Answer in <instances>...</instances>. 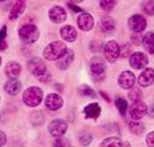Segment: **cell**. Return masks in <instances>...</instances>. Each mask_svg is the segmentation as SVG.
Here are the masks:
<instances>
[{
  "instance_id": "4",
  "label": "cell",
  "mask_w": 154,
  "mask_h": 147,
  "mask_svg": "<svg viewBox=\"0 0 154 147\" xmlns=\"http://www.w3.org/2000/svg\"><path fill=\"white\" fill-rule=\"evenodd\" d=\"M103 54H105L106 60L110 63H113L121 55V48H120V46L116 41L110 40L103 46Z\"/></svg>"
},
{
  "instance_id": "7",
  "label": "cell",
  "mask_w": 154,
  "mask_h": 147,
  "mask_svg": "<svg viewBox=\"0 0 154 147\" xmlns=\"http://www.w3.org/2000/svg\"><path fill=\"white\" fill-rule=\"evenodd\" d=\"M129 114L132 120H140L141 117L147 114V106L146 103H143L141 100L139 101H134V103L129 108Z\"/></svg>"
},
{
  "instance_id": "27",
  "label": "cell",
  "mask_w": 154,
  "mask_h": 147,
  "mask_svg": "<svg viewBox=\"0 0 154 147\" xmlns=\"http://www.w3.org/2000/svg\"><path fill=\"white\" fill-rule=\"evenodd\" d=\"M141 8L147 15H154V0H144L141 2Z\"/></svg>"
},
{
  "instance_id": "24",
  "label": "cell",
  "mask_w": 154,
  "mask_h": 147,
  "mask_svg": "<svg viewBox=\"0 0 154 147\" xmlns=\"http://www.w3.org/2000/svg\"><path fill=\"white\" fill-rule=\"evenodd\" d=\"M129 129H130V131H131L132 133L140 134L144 132L145 127H144V124H141L140 122H137V120H135V121L129 123Z\"/></svg>"
},
{
  "instance_id": "41",
  "label": "cell",
  "mask_w": 154,
  "mask_h": 147,
  "mask_svg": "<svg viewBox=\"0 0 154 147\" xmlns=\"http://www.w3.org/2000/svg\"><path fill=\"white\" fill-rule=\"evenodd\" d=\"M0 1H5V0H0Z\"/></svg>"
},
{
  "instance_id": "9",
  "label": "cell",
  "mask_w": 154,
  "mask_h": 147,
  "mask_svg": "<svg viewBox=\"0 0 154 147\" xmlns=\"http://www.w3.org/2000/svg\"><path fill=\"white\" fill-rule=\"evenodd\" d=\"M129 28L135 32H141L146 29V20L144 19V16L141 15H132L130 19H129Z\"/></svg>"
},
{
  "instance_id": "6",
  "label": "cell",
  "mask_w": 154,
  "mask_h": 147,
  "mask_svg": "<svg viewBox=\"0 0 154 147\" xmlns=\"http://www.w3.org/2000/svg\"><path fill=\"white\" fill-rule=\"evenodd\" d=\"M28 68H29V70L32 72V75L36 77H40L45 76L46 74V66L44 63V61L43 60H40L38 58H33L31 59L29 62H28Z\"/></svg>"
},
{
  "instance_id": "16",
  "label": "cell",
  "mask_w": 154,
  "mask_h": 147,
  "mask_svg": "<svg viewBox=\"0 0 154 147\" xmlns=\"http://www.w3.org/2000/svg\"><path fill=\"white\" fill-rule=\"evenodd\" d=\"M22 90V83L17 78H9L5 84V91L9 96H17Z\"/></svg>"
},
{
  "instance_id": "19",
  "label": "cell",
  "mask_w": 154,
  "mask_h": 147,
  "mask_svg": "<svg viewBox=\"0 0 154 147\" xmlns=\"http://www.w3.org/2000/svg\"><path fill=\"white\" fill-rule=\"evenodd\" d=\"M100 113H101V107L97 103H90L84 108V114L86 116V118L96 120L100 116Z\"/></svg>"
},
{
  "instance_id": "22",
  "label": "cell",
  "mask_w": 154,
  "mask_h": 147,
  "mask_svg": "<svg viewBox=\"0 0 154 147\" xmlns=\"http://www.w3.org/2000/svg\"><path fill=\"white\" fill-rule=\"evenodd\" d=\"M143 46L149 54H154V32H147L144 36Z\"/></svg>"
},
{
  "instance_id": "29",
  "label": "cell",
  "mask_w": 154,
  "mask_h": 147,
  "mask_svg": "<svg viewBox=\"0 0 154 147\" xmlns=\"http://www.w3.org/2000/svg\"><path fill=\"white\" fill-rule=\"evenodd\" d=\"M129 98L132 101H139L143 98V93L138 87H131L130 92H129Z\"/></svg>"
},
{
  "instance_id": "30",
  "label": "cell",
  "mask_w": 154,
  "mask_h": 147,
  "mask_svg": "<svg viewBox=\"0 0 154 147\" xmlns=\"http://www.w3.org/2000/svg\"><path fill=\"white\" fill-rule=\"evenodd\" d=\"M99 4L103 11L109 12L116 6V0H99Z\"/></svg>"
},
{
  "instance_id": "33",
  "label": "cell",
  "mask_w": 154,
  "mask_h": 147,
  "mask_svg": "<svg viewBox=\"0 0 154 147\" xmlns=\"http://www.w3.org/2000/svg\"><path fill=\"white\" fill-rule=\"evenodd\" d=\"M143 38H144V36H141L140 32H135V33H132V36H131V40H132V43L135 45L143 44Z\"/></svg>"
},
{
  "instance_id": "14",
  "label": "cell",
  "mask_w": 154,
  "mask_h": 147,
  "mask_svg": "<svg viewBox=\"0 0 154 147\" xmlns=\"http://www.w3.org/2000/svg\"><path fill=\"white\" fill-rule=\"evenodd\" d=\"M77 24L79 26V29L82 31H90L91 29L93 28L94 24V20L92 17V15L89 13H82L78 16L77 20Z\"/></svg>"
},
{
  "instance_id": "12",
  "label": "cell",
  "mask_w": 154,
  "mask_h": 147,
  "mask_svg": "<svg viewBox=\"0 0 154 147\" xmlns=\"http://www.w3.org/2000/svg\"><path fill=\"white\" fill-rule=\"evenodd\" d=\"M63 105V99L61 98V96H59L57 93H51L46 96L45 99V106L47 109L50 110H58L62 107Z\"/></svg>"
},
{
  "instance_id": "35",
  "label": "cell",
  "mask_w": 154,
  "mask_h": 147,
  "mask_svg": "<svg viewBox=\"0 0 154 147\" xmlns=\"http://www.w3.org/2000/svg\"><path fill=\"white\" fill-rule=\"evenodd\" d=\"M7 141V138H6V133L5 132H2V131H0V146H2V145H5Z\"/></svg>"
},
{
  "instance_id": "15",
  "label": "cell",
  "mask_w": 154,
  "mask_h": 147,
  "mask_svg": "<svg viewBox=\"0 0 154 147\" xmlns=\"http://www.w3.org/2000/svg\"><path fill=\"white\" fill-rule=\"evenodd\" d=\"M154 83V70L152 68H146L144 69V71L139 75L138 78V84L140 86L147 87L149 85H152Z\"/></svg>"
},
{
  "instance_id": "23",
  "label": "cell",
  "mask_w": 154,
  "mask_h": 147,
  "mask_svg": "<svg viewBox=\"0 0 154 147\" xmlns=\"http://www.w3.org/2000/svg\"><path fill=\"white\" fill-rule=\"evenodd\" d=\"M100 26H101L103 31L112 32L114 31V29H115V21L110 16H103L101 19V22H100Z\"/></svg>"
},
{
  "instance_id": "28",
  "label": "cell",
  "mask_w": 154,
  "mask_h": 147,
  "mask_svg": "<svg viewBox=\"0 0 154 147\" xmlns=\"http://www.w3.org/2000/svg\"><path fill=\"white\" fill-rule=\"evenodd\" d=\"M78 139H79V142L82 145H89L92 141V134L89 131L84 130V131H82L81 133L78 134Z\"/></svg>"
},
{
  "instance_id": "10",
  "label": "cell",
  "mask_w": 154,
  "mask_h": 147,
  "mask_svg": "<svg viewBox=\"0 0 154 147\" xmlns=\"http://www.w3.org/2000/svg\"><path fill=\"white\" fill-rule=\"evenodd\" d=\"M119 85L124 90H129L134 87L136 83V77L135 74H132L131 71H123L122 74L119 76Z\"/></svg>"
},
{
  "instance_id": "32",
  "label": "cell",
  "mask_w": 154,
  "mask_h": 147,
  "mask_svg": "<svg viewBox=\"0 0 154 147\" xmlns=\"http://www.w3.org/2000/svg\"><path fill=\"white\" fill-rule=\"evenodd\" d=\"M6 35H7V28L6 26H2V29L0 30V51L5 50L7 47Z\"/></svg>"
},
{
  "instance_id": "25",
  "label": "cell",
  "mask_w": 154,
  "mask_h": 147,
  "mask_svg": "<svg viewBox=\"0 0 154 147\" xmlns=\"http://www.w3.org/2000/svg\"><path fill=\"white\" fill-rule=\"evenodd\" d=\"M123 145H128V144L123 142L120 138L116 137H109L101 142V146H123Z\"/></svg>"
},
{
  "instance_id": "21",
  "label": "cell",
  "mask_w": 154,
  "mask_h": 147,
  "mask_svg": "<svg viewBox=\"0 0 154 147\" xmlns=\"http://www.w3.org/2000/svg\"><path fill=\"white\" fill-rule=\"evenodd\" d=\"M72 60H74V51L68 50V51L66 52V54H64L63 57L58 60L57 67H58L59 69H61V70H64V69H67L70 66Z\"/></svg>"
},
{
  "instance_id": "39",
  "label": "cell",
  "mask_w": 154,
  "mask_h": 147,
  "mask_svg": "<svg viewBox=\"0 0 154 147\" xmlns=\"http://www.w3.org/2000/svg\"><path fill=\"white\" fill-rule=\"evenodd\" d=\"M72 4H78V2H82L83 0H70Z\"/></svg>"
},
{
  "instance_id": "38",
  "label": "cell",
  "mask_w": 154,
  "mask_h": 147,
  "mask_svg": "<svg viewBox=\"0 0 154 147\" xmlns=\"http://www.w3.org/2000/svg\"><path fill=\"white\" fill-rule=\"evenodd\" d=\"M129 51H130V48H129V46H127V45H125V47H124V51H123V53H122V57H123V58H125V57H127L125 54H128Z\"/></svg>"
},
{
  "instance_id": "40",
  "label": "cell",
  "mask_w": 154,
  "mask_h": 147,
  "mask_svg": "<svg viewBox=\"0 0 154 147\" xmlns=\"http://www.w3.org/2000/svg\"><path fill=\"white\" fill-rule=\"evenodd\" d=\"M0 64H1V58H0Z\"/></svg>"
},
{
  "instance_id": "20",
  "label": "cell",
  "mask_w": 154,
  "mask_h": 147,
  "mask_svg": "<svg viewBox=\"0 0 154 147\" xmlns=\"http://www.w3.org/2000/svg\"><path fill=\"white\" fill-rule=\"evenodd\" d=\"M26 0H16L15 5L13 6L12 11L9 12V20H16L22 15V13L26 9Z\"/></svg>"
},
{
  "instance_id": "26",
  "label": "cell",
  "mask_w": 154,
  "mask_h": 147,
  "mask_svg": "<svg viewBox=\"0 0 154 147\" xmlns=\"http://www.w3.org/2000/svg\"><path fill=\"white\" fill-rule=\"evenodd\" d=\"M115 106L117 110L120 112V114L121 115H125V113H127V108H128V103L123 99V98H116L115 100Z\"/></svg>"
},
{
  "instance_id": "8",
  "label": "cell",
  "mask_w": 154,
  "mask_h": 147,
  "mask_svg": "<svg viewBox=\"0 0 154 147\" xmlns=\"http://www.w3.org/2000/svg\"><path fill=\"white\" fill-rule=\"evenodd\" d=\"M148 63V58L141 52H135L130 57V66L134 69H143Z\"/></svg>"
},
{
  "instance_id": "18",
  "label": "cell",
  "mask_w": 154,
  "mask_h": 147,
  "mask_svg": "<svg viewBox=\"0 0 154 147\" xmlns=\"http://www.w3.org/2000/svg\"><path fill=\"white\" fill-rule=\"evenodd\" d=\"M61 37L63 40L68 41V43H72L77 39V32L75 28L71 26H64L61 28Z\"/></svg>"
},
{
  "instance_id": "11",
  "label": "cell",
  "mask_w": 154,
  "mask_h": 147,
  "mask_svg": "<svg viewBox=\"0 0 154 147\" xmlns=\"http://www.w3.org/2000/svg\"><path fill=\"white\" fill-rule=\"evenodd\" d=\"M48 17L52 22L54 23H62L67 19V13H66V9L62 8L61 6H54L52 7L48 12Z\"/></svg>"
},
{
  "instance_id": "5",
  "label": "cell",
  "mask_w": 154,
  "mask_h": 147,
  "mask_svg": "<svg viewBox=\"0 0 154 147\" xmlns=\"http://www.w3.org/2000/svg\"><path fill=\"white\" fill-rule=\"evenodd\" d=\"M68 130V123L63 120H54L48 125L50 134L54 138H61Z\"/></svg>"
},
{
  "instance_id": "31",
  "label": "cell",
  "mask_w": 154,
  "mask_h": 147,
  "mask_svg": "<svg viewBox=\"0 0 154 147\" xmlns=\"http://www.w3.org/2000/svg\"><path fill=\"white\" fill-rule=\"evenodd\" d=\"M78 93L84 96H96V92L91 89L90 86H88V85H82L78 89Z\"/></svg>"
},
{
  "instance_id": "1",
  "label": "cell",
  "mask_w": 154,
  "mask_h": 147,
  "mask_svg": "<svg viewBox=\"0 0 154 147\" xmlns=\"http://www.w3.org/2000/svg\"><path fill=\"white\" fill-rule=\"evenodd\" d=\"M67 51H68V48H67L64 43L53 41L45 47V50L43 52V55L48 61H57L60 58H62Z\"/></svg>"
},
{
  "instance_id": "13",
  "label": "cell",
  "mask_w": 154,
  "mask_h": 147,
  "mask_svg": "<svg viewBox=\"0 0 154 147\" xmlns=\"http://www.w3.org/2000/svg\"><path fill=\"white\" fill-rule=\"evenodd\" d=\"M90 70L94 76H101L106 71V63L101 58L94 57L90 62Z\"/></svg>"
},
{
  "instance_id": "36",
  "label": "cell",
  "mask_w": 154,
  "mask_h": 147,
  "mask_svg": "<svg viewBox=\"0 0 154 147\" xmlns=\"http://www.w3.org/2000/svg\"><path fill=\"white\" fill-rule=\"evenodd\" d=\"M147 113L149 114L151 117H154V103H152V105L147 108Z\"/></svg>"
},
{
  "instance_id": "37",
  "label": "cell",
  "mask_w": 154,
  "mask_h": 147,
  "mask_svg": "<svg viewBox=\"0 0 154 147\" xmlns=\"http://www.w3.org/2000/svg\"><path fill=\"white\" fill-rule=\"evenodd\" d=\"M69 7H70L74 12H76V13H78V12H82V11H83V9H81L79 7L75 6V5H72V4H69Z\"/></svg>"
},
{
  "instance_id": "2",
  "label": "cell",
  "mask_w": 154,
  "mask_h": 147,
  "mask_svg": "<svg viewBox=\"0 0 154 147\" xmlns=\"http://www.w3.org/2000/svg\"><path fill=\"white\" fill-rule=\"evenodd\" d=\"M44 93L37 86H31L23 92V103L28 107H37L43 101Z\"/></svg>"
},
{
  "instance_id": "3",
  "label": "cell",
  "mask_w": 154,
  "mask_h": 147,
  "mask_svg": "<svg viewBox=\"0 0 154 147\" xmlns=\"http://www.w3.org/2000/svg\"><path fill=\"white\" fill-rule=\"evenodd\" d=\"M19 36L26 44H32L39 38V30L35 24H24L19 29Z\"/></svg>"
},
{
  "instance_id": "34",
  "label": "cell",
  "mask_w": 154,
  "mask_h": 147,
  "mask_svg": "<svg viewBox=\"0 0 154 147\" xmlns=\"http://www.w3.org/2000/svg\"><path fill=\"white\" fill-rule=\"evenodd\" d=\"M146 142H147L148 146L154 147V131L153 132H149L146 137Z\"/></svg>"
},
{
  "instance_id": "17",
  "label": "cell",
  "mask_w": 154,
  "mask_h": 147,
  "mask_svg": "<svg viewBox=\"0 0 154 147\" xmlns=\"http://www.w3.org/2000/svg\"><path fill=\"white\" fill-rule=\"evenodd\" d=\"M5 74L8 78H17L21 74V66L16 61H11L5 67Z\"/></svg>"
}]
</instances>
